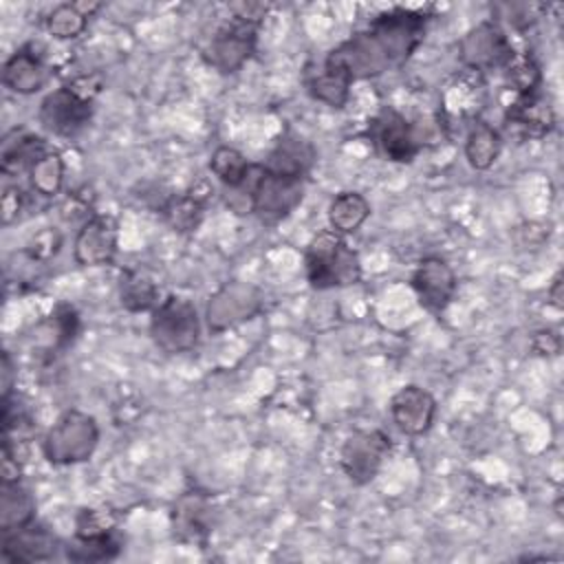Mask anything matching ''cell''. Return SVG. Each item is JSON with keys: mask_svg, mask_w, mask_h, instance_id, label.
Masks as SVG:
<instances>
[{"mask_svg": "<svg viewBox=\"0 0 564 564\" xmlns=\"http://www.w3.org/2000/svg\"><path fill=\"white\" fill-rule=\"evenodd\" d=\"M306 178L269 170L264 163H251L242 185L227 189V205L238 214H256L273 225L286 218L304 198Z\"/></svg>", "mask_w": 564, "mask_h": 564, "instance_id": "cell-2", "label": "cell"}, {"mask_svg": "<svg viewBox=\"0 0 564 564\" xmlns=\"http://www.w3.org/2000/svg\"><path fill=\"white\" fill-rule=\"evenodd\" d=\"M502 75H505L507 88L513 90L516 97L540 93L542 70L529 51H513L511 59L502 68Z\"/></svg>", "mask_w": 564, "mask_h": 564, "instance_id": "cell-28", "label": "cell"}, {"mask_svg": "<svg viewBox=\"0 0 564 564\" xmlns=\"http://www.w3.org/2000/svg\"><path fill=\"white\" fill-rule=\"evenodd\" d=\"M51 79V66L33 44L20 46L2 68V82L9 90L31 95L42 90Z\"/></svg>", "mask_w": 564, "mask_h": 564, "instance_id": "cell-16", "label": "cell"}, {"mask_svg": "<svg viewBox=\"0 0 564 564\" xmlns=\"http://www.w3.org/2000/svg\"><path fill=\"white\" fill-rule=\"evenodd\" d=\"M53 322L57 328V337H55L57 346H68L75 339V333L79 328V317L75 308L68 304H59L53 313Z\"/></svg>", "mask_w": 564, "mask_h": 564, "instance_id": "cell-33", "label": "cell"}, {"mask_svg": "<svg viewBox=\"0 0 564 564\" xmlns=\"http://www.w3.org/2000/svg\"><path fill=\"white\" fill-rule=\"evenodd\" d=\"M150 335L154 344L165 352L174 355L192 350L200 335L196 306L187 297L167 295L152 311Z\"/></svg>", "mask_w": 564, "mask_h": 564, "instance_id": "cell-6", "label": "cell"}, {"mask_svg": "<svg viewBox=\"0 0 564 564\" xmlns=\"http://www.w3.org/2000/svg\"><path fill=\"white\" fill-rule=\"evenodd\" d=\"M2 397H9L11 394V388H13V383H11V375H13V370H11V357H9V352H4L2 355Z\"/></svg>", "mask_w": 564, "mask_h": 564, "instance_id": "cell-36", "label": "cell"}, {"mask_svg": "<svg viewBox=\"0 0 564 564\" xmlns=\"http://www.w3.org/2000/svg\"><path fill=\"white\" fill-rule=\"evenodd\" d=\"M205 198L207 194H198V189H187L178 196H170L165 198V203H161L159 212L163 214V218L170 223L172 229L187 234L194 231L205 214Z\"/></svg>", "mask_w": 564, "mask_h": 564, "instance_id": "cell-23", "label": "cell"}, {"mask_svg": "<svg viewBox=\"0 0 564 564\" xmlns=\"http://www.w3.org/2000/svg\"><path fill=\"white\" fill-rule=\"evenodd\" d=\"M482 104L485 75L463 68L443 88L438 106V128H443L447 137L465 134L467 128L480 119Z\"/></svg>", "mask_w": 564, "mask_h": 564, "instance_id": "cell-5", "label": "cell"}, {"mask_svg": "<svg viewBox=\"0 0 564 564\" xmlns=\"http://www.w3.org/2000/svg\"><path fill=\"white\" fill-rule=\"evenodd\" d=\"M117 529V516L106 507H88L82 509L75 518V535H101Z\"/></svg>", "mask_w": 564, "mask_h": 564, "instance_id": "cell-32", "label": "cell"}, {"mask_svg": "<svg viewBox=\"0 0 564 564\" xmlns=\"http://www.w3.org/2000/svg\"><path fill=\"white\" fill-rule=\"evenodd\" d=\"M99 441V430L93 416L70 410L57 419V423L44 436L42 449L51 463L68 465L90 458Z\"/></svg>", "mask_w": 564, "mask_h": 564, "instance_id": "cell-7", "label": "cell"}, {"mask_svg": "<svg viewBox=\"0 0 564 564\" xmlns=\"http://www.w3.org/2000/svg\"><path fill=\"white\" fill-rule=\"evenodd\" d=\"M214 516H216V509L205 494H198V491L183 494L172 511L174 531L185 540L203 542L214 527Z\"/></svg>", "mask_w": 564, "mask_h": 564, "instance_id": "cell-18", "label": "cell"}, {"mask_svg": "<svg viewBox=\"0 0 564 564\" xmlns=\"http://www.w3.org/2000/svg\"><path fill=\"white\" fill-rule=\"evenodd\" d=\"M260 20L231 15L212 35L205 59L220 73H236L253 55Z\"/></svg>", "mask_w": 564, "mask_h": 564, "instance_id": "cell-8", "label": "cell"}, {"mask_svg": "<svg viewBox=\"0 0 564 564\" xmlns=\"http://www.w3.org/2000/svg\"><path fill=\"white\" fill-rule=\"evenodd\" d=\"M64 159L57 150H48L42 154L33 167L29 170V181L35 194L40 196H55L64 183Z\"/></svg>", "mask_w": 564, "mask_h": 564, "instance_id": "cell-31", "label": "cell"}, {"mask_svg": "<svg viewBox=\"0 0 564 564\" xmlns=\"http://www.w3.org/2000/svg\"><path fill=\"white\" fill-rule=\"evenodd\" d=\"M500 148H502L500 132L491 123L478 119L467 128L465 156L474 170H489L496 163Z\"/></svg>", "mask_w": 564, "mask_h": 564, "instance_id": "cell-22", "label": "cell"}, {"mask_svg": "<svg viewBox=\"0 0 564 564\" xmlns=\"http://www.w3.org/2000/svg\"><path fill=\"white\" fill-rule=\"evenodd\" d=\"M48 150H51L48 143L40 134L15 128L2 139V152H0L2 172L7 176L29 172L33 167V163Z\"/></svg>", "mask_w": 564, "mask_h": 564, "instance_id": "cell-20", "label": "cell"}, {"mask_svg": "<svg viewBox=\"0 0 564 564\" xmlns=\"http://www.w3.org/2000/svg\"><path fill=\"white\" fill-rule=\"evenodd\" d=\"M59 542L35 518L2 531V557L9 562H42L55 557Z\"/></svg>", "mask_w": 564, "mask_h": 564, "instance_id": "cell-14", "label": "cell"}, {"mask_svg": "<svg viewBox=\"0 0 564 564\" xmlns=\"http://www.w3.org/2000/svg\"><path fill=\"white\" fill-rule=\"evenodd\" d=\"M430 18L432 15L423 9L394 7L381 11L364 31H357L328 51L324 62L339 70L350 84L399 68L425 40Z\"/></svg>", "mask_w": 564, "mask_h": 564, "instance_id": "cell-1", "label": "cell"}, {"mask_svg": "<svg viewBox=\"0 0 564 564\" xmlns=\"http://www.w3.org/2000/svg\"><path fill=\"white\" fill-rule=\"evenodd\" d=\"M390 416L408 436L425 434L436 416V399L421 386H403L390 399Z\"/></svg>", "mask_w": 564, "mask_h": 564, "instance_id": "cell-15", "label": "cell"}, {"mask_svg": "<svg viewBox=\"0 0 564 564\" xmlns=\"http://www.w3.org/2000/svg\"><path fill=\"white\" fill-rule=\"evenodd\" d=\"M35 518V500L20 478L2 480L0 489V531L20 527Z\"/></svg>", "mask_w": 564, "mask_h": 564, "instance_id": "cell-24", "label": "cell"}, {"mask_svg": "<svg viewBox=\"0 0 564 564\" xmlns=\"http://www.w3.org/2000/svg\"><path fill=\"white\" fill-rule=\"evenodd\" d=\"M513 51L516 48L509 35L494 20L476 24L471 31L465 33V37L458 44L463 68L476 70L480 75L489 70H502L505 64L511 59Z\"/></svg>", "mask_w": 564, "mask_h": 564, "instance_id": "cell-10", "label": "cell"}, {"mask_svg": "<svg viewBox=\"0 0 564 564\" xmlns=\"http://www.w3.org/2000/svg\"><path fill=\"white\" fill-rule=\"evenodd\" d=\"M368 132L379 154L394 163H412L425 145L419 128L392 106H386L377 112Z\"/></svg>", "mask_w": 564, "mask_h": 564, "instance_id": "cell-9", "label": "cell"}, {"mask_svg": "<svg viewBox=\"0 0 564 564\" xmlns=\"http://www.w3.org/2000/svg\"><path fill=\"white\" fill-rule=\"evenodd\" d=\"M119 225L108 214L90 216L75 236L73 256L82 267H101L112 262L117 253Z\"/></svg>", "mask_w": 564, "mask_h": 564, "instance_id": "cell-13", "label": "cell"}, {"mask_svg": "<svg viewBox=\"0 0 564 564\" xmlns=\"http://www.w3.org/2000/svg\"><path fill=\"white\" fill-rule=\"evenodd\" d=\"M505 126L527 139H542L555 126V112L542 93L516 97L505 110Z\"/></svg>", "mask_w": 564, "mask_h": 564, "instance_id": "cell-17", "label": "cell"}, {"mask_svg": "<svg viewBox=\"0 0 564 564\" xmlns=\"http://www.w3.org/2000/svg\"><path fill=\"white\" fill-rule=\"evenodd\" d=\"M531 348L540 357H555L560 352V337L553 330H540L533 335Z\"/></svg>", "mask_w": 564, "mask_h": 564, "instance_id": "cell-35", "label": "cell"}, {"mask_svg": "<svg viewBox=\"0 0 564 564\" xmlns=\"http://www.w3.org/2000/svg\"><path fill=\"white\" fill-rule=\"evenodd\" d=\"M549 297H551V302H553L557 308H562V278H560V275L553 280V286H551V291H549Z\"/></svg>", "mask_w": 564, "mask_h": 564, "instance_id": "cell-37", "label": "cell"}, {"mask_svg": "<svg viewBox=\"0 0 564 564\" xmlns=\"http://www.w3.org/2000/svg\"><path fill=\"white\" fill-rule=\"evenodd\" d=\"M306 280L313 289H341L361 280V262L346 238L333 229H322L304 251Z\"/></svg>", "mask_w": 564, "mask_h": 564, "instance_id": "cell-3", "label": "cell"}, {"mask_svg": "<svg viewBox=\"0 0 564 564\" xmlns=\"http://www.w3.org/2000/svg\"><path fill=\"white\" fill-rule=\"evenodd\" d=\"M249 167L251 161H247V156L231 145H218L209 159V170L225 185V189L242 185V181L249 174Z\"/></svg>", "mask_w": 564, "mask_h": 564, "instance_id": "cell-30", "label": "cell"}, {"mask_svg": "<svg viewBox=\"0 0 564 564\" xmlns=\"http://www.w3.org/2000/svg\"><path fill=\"white\" fill-rule=\"evenodd\" d=\"M101 90L97 75H79L48 93L40 104V123L57 137L79 134L95 110V97Z\"/></svg>", "mask_w": 564, "mask_h": 564, "instance_id": "cell-4", "label": "cell"}, {"mask_svg": "<svg viewBox=\"0 0 564 564\" xmlns=\"http://www.w3.org/2000/svg\"><path fill=\"white\" fill-rule=\"evenodd\" d=\"M304 86L313 99L330 108H344L350 97V82L339 70L328 66L324 59L306 68Z\"/></svg>", "mask_w": 564, "mask_h": 564, "instance_id": "cell-21", "label": "cell"}, {"mask_svg": "<svg viewBox=\"0 0 564 564\" xmlns=\"http://www.w3.org/2000/svg\"><path fill=\"white\" fill-rule=\"evenodd\" d=\"M29 205V194L20 187H7L2 194V223L11 225Z\"/></svg>", "mask_w": 564, "mask_h": 564, "instance_id": "cell-34", "label": "cell"}, {"mask_svg": "<svg viewBox=\"0 0 564 564\" xmlns=\"http://www.w3.org/2000/svg\"><path fill=\"white\" fill-rule=\"evenodd\" d=\"M119 302L130 313H143V311H154V306L161 300H159L156 284L148 275L126 269L119 278Z\"/></svg>", "mask_w": 564, "mask_h": 564, "instance_id": "cell-26", "label": "cell"}, {"mask_svg": "<svg viewBox=\"0 0 564 564\" xmlns=\"http://www.w3.org/2000/svg\"><path fill=\"white\" fill-rule=\"evenodd\" d=\"M390 447L392 441L386 432L357 430L344 441L339 452V465L350 482L366 485L377 476Z\"/></svg>", "mask_w": 564, "mask_h": 564, "instance_id": "cell-11", "label": "cell"}, {"mask_svg": "<svg viewBox=\"0 0 564 564\" xmlns=\"http://www.w3.org/2000/svg\"><path fill=\"white\" fill-rule=\"evenodd\" d=\"M123 549V542L115 531L101 533V535H88L79 538L75 535L73 542L64 546V553L70 562H104V560H115Z\"/></svg>", "mask_w": 564, "mask_h": 564, "instance_id": "cell-27", "label": "cell"}, {"mask_svg": "<svg viewBox=\"0 0 564 564\" xmlns=\"http://www.w3.org/2000/svg\"><path fill=\"white\" fill-rule=\"evenodd\" d=\"M315 163V148L302 134L286 130L269 152L264 165L273 172L306 178Z\"/></svg>", "mask_w": 564, "mask_h": 564, "instance_id": "cell-19", "label": "cell"}, {"mask_svg": "<svg viewBox=\"0 0 564 564\" xmlns=\"http://www.w3.org/2000/svg\"><path fill=\"white\" fill-rule=\"evenodd\" d=\"M97 7L88 4H77V2H62L57 4L48 18H46V29L53 37L57 40H73L79 33H84L90 11Z\"/></svg>", "mask_w": 564, "mask_h": 564, "instance_id": "cell-29", "label": "cell"}, {"mask_svg": "<svg viewBox=\"0 0 564 564\" xmlns=\"http://www.w3.org/2000/svg\"><path fill=\"white\" fill-rule=\"evenodd\" d=\"M410 284H412V291L416 293L419 304L425 311L441 315L454 300L456 273L443 258L427 256L412 271Z\"/></svg>", "mask_w": 564, "mask_h": 564, "instance_id": "cell-12", "label": "cell"}, {"mask_svg": "<svg viewBox=\"0 0 564 564\" xmlns=\"http://www.w3.org/2000/svg\"><path fill=\"white\" fill-rule=\"evenodd\" d=\"M370 216V203L359 192H339L328 205V225L346 236L357 231Z\"/></svg>", "mask_w": 564, "mask_h": 564, "instance_id": "cell-25", "label": "cell"}]
</instances>
